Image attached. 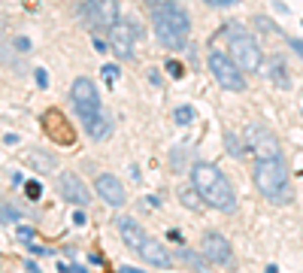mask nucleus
Returning <instances> with one entry per match:
<instances>
[{
  "instance_id": "obj_23",
  "label": "nucleus",
  "mask_w": 303,
  "mask_h": 273,
  "mask_svg": "<svg viewBox=\"0 0 303 273\" xmlns=\"http://www.w3.org/2000/svg\"><path fill=\"white\" fill-rule=\"evenodd\" d=\"M24 194L30 198V201H39V194H42V188H39V182H24Z\"/></svg>"
},
{
  "instance_id": "obj_15",
  "label": "nucleus",
  "mask_w": 303,
  "mask_h": 273,
  "mask_svg": "<svg viewBox=\"0 0 303 273\" xmlns=\"http://www.w3.org/2000/svg\"><path fill=\"white\" fill-rule=\"evenodd\" d=\"M27 164L33 167V173H49L58 167V155H52L49 149H30L27 152Z\"/></svg>"
},
{
  "instance_id": "obj_9",
  "label": "nucleus",
  "mask_w": 303,
  "mask_h": 273,
  "mask_svg": "<svg viewBox=\"0 0 303 273\" xmlns=\"http://www.w3.org/2000/svg\"><path fill=\"white\" fill-rule=\"evenodd\" d=\"M109 33H112V52L118 58H131L134 55V40L140 36L137 24L134 21H115V27Z\"/></svg>"
},
{
  "instance_id": "obj_27",
  "label": "nucleus",
  "mask_w": 303,
  "mask_h": 273,
  "mask_svg": "<svg viewBox=\"0 0 303 273\" xmlns=\"http://www.w3.org/2000/svg\"><path fill=\"white\" fill-rule=\"evenodd\" d=\"M203 3H209V6H234V3H240V0H203Z\"/></svg>"
},
{
  "instance_id": "obj_10",
  "label": "nucleus",
  "mask_w": 303,
  "mask_h": 273,
  "mask_svg": "<svg viewBox=\"0 0 303 273\" xmlns=\"http://www.w3.org/2000/svg\"><path fill=\"white\" fill-rule=\"evenodd\" d=\"M58 188H61V194H64L70 204H76V207H88V204H91V191L85 188V182H82L76 173H61Z\"/></svg>"
},
{
  "instance_id": "obj_22",
  "label": "nucleus",
  "mask_w": 303,
  "mask_h": 273,
  "mask_svg": "<svg viewBox=\"0 0 303 273\" xmlns=\"http://www.w3.org/2000/svg\"><path fill=\"white\" fill-rule=\"evenodd\" d=\"M225 143H228V152H231L234 158H243V152H246V149L240 146V140H237L234 134H225Z\"/></svg>"
},
{
  "instance_id": "obj_11",
  "label": "nucleus",
  "mask_w": 303,
  "mask_h": 273,
  "mask_svg": "<svg viewBox=\"0 0 303 273\" xmlns=\"http://www.w3.org/2000/svg\"><path fill=\"white\" fill-rule=\"evenodd\" d=\"M203 255H206V261H209V264H231L234 249H231V243H228L222 234L209 231V234L203 237Z\"/></svg>"
},
{
  "instance_id": "obj_18",
  "label": "nucleus",
  "mask_w": 303,
  "mask_h": 273,
  "mask_svg": "<svg viewBox=\"0 0 303 273\" xmlns=\"http://www.w3.org/2000/svg\"><path fill=\"white\" fill-rule=\"evenodd\" d=\"M42 122H46V131H58V128L64 125V115H61V112H49ZM58 140H61V143H73V134L67 131V134H61Z\"/></svg>"
},
{
  "instance_id": "obj_4",
  "label": "nucleus",
  "mask_w": 303,
  "mask_h": 273,
  "mask_svg": "<svg viewBox=\"0 0 303 273\" xmlns=\"http://www.w3.org/2000/svg\"><path fill=\"white\" fill-rule=\"evenodd\" d=\"M225 36H228V55L237 61V67L243 73H255L264 61V52H261L258 40L249 30H243V24H228Z\"/></svg>"
},
{
  "instance_id": "obj_1",
  "label": "nucleus",
  "mask_w": 303,
  "mask_h": 273,
  "mask_svg": "<svg viewBox=\"0 0 303 273\" xmlns=\"http://www.w3.org/2000/svg\"><path fill=\"white\" fill-rule=\"evenodd\" d=\"M152 27H155V36L164 49L170 52H179L185 49L188 43V33H191V18L188 12L182 9V3L176 0H161L152 6Z\"/></svg>"
},
{
  "instance_id": "obj_30",
  "label": "nucleus",
  "mask_w": 303,
  "mask_h": 273,
  "mask_svg": "<svg viewBox=\"0 0 303 273\" xmlns=\"http://www.w3.org/2000/svg\"><path fill=\"white\" fill-rule=\"evenodd\" d=\"M94 49H97V52H106V43H103L97 33H94Z\"/></svg>"
},
{
  "instance_id": "obj_29",
  "label": "nucleus",
  "mask_w": 303,
  "mask_h": 273,
  "mask_svg": "<svg viewBox=\"0 0 303 273\" xmlns=\"http://www.w3.org/2000/svg\"><path fill=\"white\" fill-rule=\"evenodd\" d=\"M15 46H18V49H21V52H27V49H30V43H27V40H24V36H18V40H15Z\"/></svg>"
},
{
  "instance_id": "obj_31",
  "label": "nucleus",
  "mask_w": 303,
  "mask_h": 273,
  "mask_svg": "<svg viewBox=\"0 0 303 273\" xmlns=\"http://www.w3.org/2000/svg\"><path fill=\"white\" fill-rule=\"evenodd\" d=\"M73 225H85V213H73Z\"/></svg>"
},
{
  "instance_id": "obj_17",
  "label": "nucleus",
  "mask_w": 303,
  "mask_h": 273,
  "mask_svg": "<svg viewBox=\"0 0 303 273\" xmlns=\"http://www.w3.org/2000/svg\"><path fill=\"white\" fill-rule=\"evenodd\" d=\"M179 258H182L188 267H194V270H206V267H209L206 255H200V252H191V249H179Z\"/></svg>"
},
{
  "instance_id": "obj_8",
  "label": "nucleus",
  "mask_w": 303,
  "mask_h": 273,
  "mask_svg": "<svg viewBox=\"0 0 303 273\" xmlns=\"http://www.w3.org/2000/svg\"><path fill=\"white\" fill-rule=\"evenodd\" d=\"M85 18L94 33H106L118 21V0H85Z\"/></svg>"
},
{
  "instance_id": "obj_25",
  "label": "nucleus",
  "mask_w": 303,
  "mask_h": 273,
  "mask_svg": "<svg viewBox=\"0 0 303 273\" xmlns=\"http://www.w3.org/2000/svg\"><path fill=\"white\" fill-rule=\"evenodd\" d=\"M33 76H36V85H39V88H49V73H46L42 67H36V73H33Z\"/></svg>"
},
{
  "instance_id": "obj_21",
  "label": "nucleus",
  "mask_w": 303,
  "mask_h": 273,
  "mask_svg": "<svg viewBox=\"0 0 303 273\" xmlns=\"http://www.w3.org/2000/svg\"><path fill=\"white\" fill-rule=\"evenodd\" d=\"M173 119H176V125H191L194 122V109L191 106H176Z\"/></svg>"
},
{
  "instance_id": "obj_5",
  "label": "nucleus",
  "mask_w": 303,
  "mask_h": 273,
  "mask_svg": "<svg viewBox=\"0 0 303 273\" xmlns=\"http://www.w3.org/2000/svg\"><path fill=\"white\" fill-rule=\"evenodd\" d=\"M209 73L228 91H246V76L228 52H209Z\"/></svg>"
},
{
  "instance_id": "obj_28",
  "label": "nucleus",
  "mask_w": 303,
  "mask_h": 273,
  "mask_svg": "<svg viewBox=\"0 0 303 273\" xmlns=\"http://www.w3.org/2000/svg\"><path fill=\"white\" fill-rule=\"evenodd\" d=\"M288 43H291V52H297V55L303 58V40H297V36H294V40H288Z\"/></svg>"
},
{
  "instance_id": "obj_13",
  "label": "nucleus",
  "mask_w": 303,
  "mask_h": 273,
  "mask_svg": "<svg viewBox=\"0 0 303 273\" xmlns=\"http://www.w3.org/2000/svg\"><path fill=\"white\" fill-rule=\"evenodd\" d=\"M115 228H118L124 246H131L134 252L143 249V243H146V231H143V225H140L137 219H131V216H118V219H115Z\"/></svg>"
},
{
  "instance_id": "obj_26",
  "label": "nucleus",
  "mask_w": 303,
  "mask_h": 273,
  "mask_svg": "<svg viewBox=\"0 0 303 273\" xmlns=\"http://www.w3.org/2000/svg\"><path fill=\"white\" fill-rule=\"evenodd\" d=\"M167 70L173 73V79H179V76H182V64H179V61H167Z\"/></svg>"
},
{
  "instance_id": "obj_16",
  "label": "nucleus",
  "mask_w": 303,
  "mask_h": 273,
  "mask_svg": "<svg viewBox=\"0 0 303 273\" xmlns=\"http://www.w3.org/2000/svg\"><path fill=\"white\" fill-rule=\"evenodd\" d=\"M85 128H88V134H91L94 140H106V137L112 134V125H109V119H103V112H100L94 122H88Z\"/></svg>"
},
{
  "instance_id": "obj_2",
  "label": "nucleus",
  "mask_w": 303,
  "mask_h": 273,
  "mask_svg": "<svg viewBox=\"0 0 303 273\" xmlns=\"http://www.w3.org/2000/svg\"><path fill=\"white\" fill-rule=\"evenodd\" d=\"M191 185L197 188L200 201L209 204L212 210H222V213H234V210H237L234 185L228 182V176H225L215 164L197 161V164L191 167Z\"/></svg>"
},
{
  "instance_id": "obj_19",
  "label": "nucleus",
  "mask_w": 303,
  "mask_h": 273,
  "mask_svg": "<svg viewBox=\"0 0 303 273\" xmlns=\"http://www.w3.org/2000/svg\"><path fill=\"white\" fill-rule=\"evenodd\" d=\"M270 79H273L279 88H288V85H291V79H288V73H285L282 61H273V64H270Z\"/></svg>"
},
{
  "instance_id": "obj_6",
  "label": "nucleus",
  "mask_w": 303,
  "mask_h": 273,
  "mask_svg": "<svg viewBox=\"0 0 303 273\" xmlns=\"http://www.w3.org/2000/svg\"><path fill=\"white\" fill-rule=\"evenodd\" d=\"M70 97H73V106H76V115L88 125L100 115V94H97V85L88 79V76H79L70 88Z\"/></svg>"
},
{
  "instance_id": "obj_7",
  "label": "nucleus",
  "mask_w": 303,
  "mask_h": 273,
  "mask_svg": "<svg viewBox=\"0 0 303 273\" xmlns=\"http://www.w3.org/2000/svg\"><path fill=\"white\" fill-rule=\"evenodd\" d=\"M243 143H246V149L255 155V158H276V155H282L279 152V140L273 137V131L267 128V125H246V131H243Z\"/></svg>"
},
{
  "instance_id": "obj_12",
  "label": "nucleus",
  "mask_w": 303,
  "mask_h": 273,
  "mask_svg": "<svg viewBox=\"0 0 303 273\" xmlns=\"http://www.w3.org/2000/svg\"><path fill=\"white\" fill-rule=\"evenodd\" d=\"M97 194L109 204V207H121L127 198H124V185H121V179L118 176H112V173H100L97 176Z\"/></svg>"
},
{
  "instance_id": "obj_20",
  "label": "nucleus",
  "mask_w": 303,
  "mask_h": 273,
  "mask_svg": "<svg viewBox=\"0 0 303 273\" xmlns=\"http://www.w3.org/2000/svg\"><path fill=\"white\" fill-rule=\"evenodd\" d=\"M182 204L188 207V210H197L203 201H200V194H197V188L191 185V188H182Z\"/></svg>"
},
{
  "instance_id": "obj_24",
  "label": "nucleus",
  "mask_w": 303,
  "mask_h": 273,
  "mask_svg": "<svg viewBox=\"0 0 303 273\" xmlns=\"http://www.w3.org/2000/svg\"><path fill=\"white\" fill-rule=\"evenodd\" d=\"M103 76H106V82H115V79H118V67H115V64H106V67H103Z\"/></svg>"
},
{
  "instance_id": "obj_3",
  "label": "nucleus",
  "mask_w": 303,
  "mask_h": 273,
  "mask_svg": "<svg viewBox=\"0 0 303 273\" xmlns=\"http://www.w3.org/2000/svg\"><path fill=\"white\" fill-rule=\"evenodd\" d=\"M252 176H255L258 191L270 204L282 207V204H288L294 198V191H291V173H288V164L282 161V155H276V158H255V173Z\"/></svg>"
},
{
  "instance_id": "obj_14",
  "label": "nucleus",
  "mask_w": 303,
  "mask_h": 273,
  "mask_svg": "<svg viewBox=\"0 0 303 273\" xmlns=\"http://www.w3.org/2000/svg\"><path fill=\"white\" fill-rule=\"evenodd\" d=\"M146 264H152V267H170L173 264V258H170V252L158 243V240H149L146 237V243H143V249L137 252Z\"/></svg>"
}]
</instances>
